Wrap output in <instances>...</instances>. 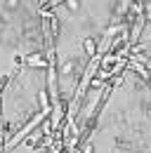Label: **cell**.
<instances>
[{"mask_svg": "<svg viewBox=\"0 0 151 153\" xmlns=\"http://www.w3.org/2000/svg\"><path fill=\"white\" fill-rule=\"evenodd\" d=\"M7 5H12V7H14V5H17V0H7Z\"/></svg>", "mask_w": 151, "mask_h": 153, "instance_id": "8992f818", "label": "cell"}, {"mask_svg": "<svg viewBox=\"0 0 151 153\" xmlns=\"http://www.w3.org/2000/svg\"><path fill=\"white\" fill-rule=\"evenodd\" d=\"M66 5H69V10H78V0H66Z\"/></svg>", "mask_w": 151, "mask_h": 153, "instance_id": "277c9868", "label": "cell"}, {"mask_svg": "<svg viewBox=\"0 0 151 153\" xmlns=\"http://www.w3.org/2000/svg\"><path fill=\"white\" fill-rule=\"evenodd\" d=\"M50 111H52V106H50V108H40V113L33 115V118H31V120H28V123H26V125H24L17 134H12V137H10V141H7L2 149H5V151H7V149H14V146H17V144H21L24 139H28V134L33 132L40 123H45V120L50 118Z\"/></svg>", "mask_w": 151, "mask_h": 153, "instance_id": "6da1fadb", "label": "cell"}, {"mask_svg": "<svg viewBox=\"0 0 151 153\" xmlns=\"http://www.w3.org/2000/svg\"><path fill=\"white\" fill-rule=\"evenodd\" d=\"M83 153H92V146H85V151Z\"/></svg>", "mask_w": 151, "mask_h": 153, "instance_id": "5b68a950", "label": "cell"}, {"mask_svg": "<svg viewBox=\"0 0 151 153\" xmlns=\"http://www.w3.org/2000/svg\"><path fill=\"white\" fill-rule=\"evenodd\" d=\"M144 17H147V19H151V12H147V14H144Z\"/></svg>", "mask_w": 151, "mask_h": 153, "instance_id": "52a82bcc", "label": "cell"}, {"mask_svg": "<svg viewBox=\"0 0 151 153\" xmlns=\"http://www.w3.org/2000/svg\"><path fill=\"white\" fill-rule=\"evenodd\" d=\"M24 61H26L28 66H33V68H45V66H47V59H45V54H40V52H33V54L24 57Z\"/></svg>", "mask_w": 151, "mask_h": 153, "instance_id": "7a4b0ae2", "label": "cell"}, {"mask_svg": "<svg viewBox=\"0 0 151 153\" xmlns=\"http://www.w3.org/2000/svg\"><path fill=\"white\" fill-rule=\"evenodd\" d=\"M83 50H85V54H87L90 59H94V57H97L99 45H97V40H94V38H85V40H83Z\"/></svg>", "mask_w": 151, "mask_h": 153, "instance_id": "3957f363", "label": "cell"}]
</instances>
